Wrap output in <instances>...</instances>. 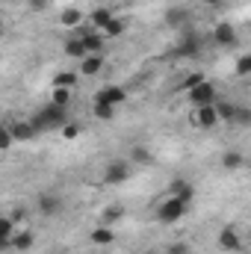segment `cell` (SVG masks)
Here are the masks:
<instances>
[{"label":"cell","mask_w":251,"mask_h":254,"mask_svg":"<svg viewBox=\"0 0 251 254\" xmlns=\"http://www.w3.org/2000/svg\"><path fill=\"white\" fill-rule=\"evenodd\" d=\"M60 24L68 27V30L80 27V24H83V12H80V9H65L63 15H60Z\"/></svg>","instance_id":"cell-20"},{"label":"cell","mask_w":251,"mask_h":254,"mask_svg":"<svg viewBox=\"0 0 251 254\" xmlns=\"http://www.w3.org/2000/svg\"><path fill=\"white\" fill-rule=\"evenodd\" d=\"M6 249H9V240H6V237H0V252H6Z\"/></svg>","instance_id":"cell-36"},{"label":"cell","mask_w":251,"mask_h":254,"mask_svg":"<svg viewBox=\"0 0 251 254\" xmlns=\"http://www.w3.org/2000/svg\"><path fill=\"white\" fill-rule=\"evenodd\" d=\"M92 113H95V119H98V122H110V119L116 116V107H110V104H95V107H92Z\"/></svg>","instance_id":"cell-25"},{"label":"cell","mask_w":251,"mask_h":254,"mask_svg":"<svg viewBox=\"0 0 251 254\" xmlns=\"http://www.w3.org/2000/svg\"><path fill=\"white\" fill-rule=\"evenodd\" d=\"M122 33H125V21H122V18H116V15H113V18L107 21V27L101 30V36H104V39H119Z\"/></svg>","instance_id":"cell-19"},{"label":"cell","mask_w":251,"mask_h":254,"mask_svg":"<svg viewBox=\"0 0 251 254\" xmlns=\"http://www.w3.org/2000/svg\"><path fill=\"white\" fill-rule=\"evenodd\" d=\"M33 231H18V234H12L9 237V249H15V252H30L33 249Z\"/></svg>","instance_id":"cell-12"},{"label":"cell","mask_w":251,"mask_h":254,"mask_svg":"<svg viewBox=\"0 0 251 254\" xmlns=\"http://www.w3.org/2000/svg\"><path fill=\"white\" fill-rule=\"evenodd\" d=\"M145 254H160V252H145Z\"/></svg>","instance_id":"cell-39"},{"label":"cell","mask_w":251,"mask_h":254,"mask_svg":"<svg viewBox=\"0 0 251 254\" xmlns=\"http://www.w3.org/2000/svg\"><path fill=\"white\" fill-rule=\"evenodd\" d=\"M30 6L39 12V9H45V6H48V0H30Z\"/></svg>","instance_id":"cell-35"},{"label":"cell","mask_w":251,"mask_h":254,"mask_svg":"<svg viewBox=\"0 0 251 254\" xmlns=\"http://www.w3.org/2000/svg\"><path fill=\"white\" fill-rule=\"evenodd\" d=\"M12 142H15V139H12L9 127H6V125H0V151H9V148H12Z\"/></svg>","instance_id":"cell-27"},{"label":"cell","mask_w":251,"mask_h":254,"mask_svg":"<svg viewBox=\"0 0 251 254\" xmlns=\"http://www.w3.org/2000/svg\"><path fill=\"white\" fill-rule=\"evenodd\" d=\"M12 234H15V222H12V219H3V216H0V237H6V240H9Z\"/></svg>","instance_id":"cell-30"},{"label":"cell","mask_w":251,"mask_h":254,"mask_svg":"<svg viewBox=\"0 0 251 254\" xmlns=\"http://www.w3.org/2000/svg\"><path fill=\"white\" fill-rule=\"evenodd\" d=\"M74 83H77V74H74V71H60V74L54 77V86H57V89H71Z\"/></svg>","instance_id":"cell-24"},{"label":"cell","mask_w":251,"mask_h":254,"mask_svg":"<svg viewBox=\"0 0 251 254\" xmlns=\"http://www.w3.org/2000/svg\"><path fill=\"white\" fill-rule=\"evenodd\" d=\"M101 68H104V57H101V54H92V57H83V60H80V71H83L86 77L98 74Z\"/></svg>","instance_id":"cell-14"},{"label":"cell","mask_w":251,"mask_h":254,"mask_svg":"<svg viewBox=\"0 0 251 254\" xmlns=\"http://www.w3.org/2000/svg\"><path fill=\"white\" fill-rule=\"evenodd\" d=\"M169 254H189V246L187 243H175V246L169 249Z\"/></svg>","instance_id":"cell-34"},{"label":"cell","mask_w":251,"mask_h":254,"mask_svg":"<svg viewBox=\"0 0 251 254\" xmlns=\"http://www.w3.org/2000/svg\"><path fill=\"white\" fill-rule=\"evenodd\" d=\"M80 45H83V51H86V57H92V54H101L104 51V36L98 33V30H80Z\"/></svg>","instance_id":"cell-4"},{"label":"cell","mask_w":251,"mask_h":254,"mask_svg":"<svg viewBox=\"0 0 251 254\" xmlns=\"http://www.w3.org/2000/svg\"><path fill=\"white\" fill-rule=\"evenodd\" d=\"M122 213H125L122 207H110V210L104 213V219H101V222H104V225H113V222H119V219H122Z\"/></svg>","instance_id":"cell-29"},{"label":"cell","mask_w":251,"mask_h":254,"mask_svg":"<svg viewBox=\"0 0 251 254\" xmlns=\"http://www.w3.org/2000/svg\"><path fill=\"white\" fill-rule=\"evenodd\" d=\"M187 207L189 204H184L181 198L172 195V198H166V201L157 207V219H160L163 225H175V222H181V219L187 216Z\"/></svg>","instance_id":"cell-2"},{"label":"cell","mask_w":251,"mask_h":254,"mask_svg":"<svg viewBox=\"0 0 251 254\" xmlns=\"http://www.w3.org/2000/svg\"><path fill=\"white\" fill-rule=\"evenodd\" d=\"M63 136H65V139H77V136H80V125L65 122V125H63Z\"/></svg>","instance_id":"cell-31"},{"label":"cell","mask_w":251,"mask_h":254,"mask_svg":"<svg viewBox=\"0 0 251 254\" xmlns=\"http://www.w3.org/2000/svg\"><path fill=\"white\" fill-rule=\"evenodd\" d=\"M68 101H71L68 89H54V98H51V104H57V107H68Z\"/></svg>","instance_id":"cell-26"},{"label":"cell","mask_w":251,"mask_h":254,"mask_svg":"<svg viewBox=\"0 0 251 254\" xmlns=\"http://www.w3.org/2000/svg\"><path fill=\"white\" fill-rule=\"evenodd\" d=\"M151 160H154V157H151L148 148H133V163H142V166H145V163H151Z\"/></svg>","instance_id":"cell-28"},{"label":"cell","mask_w":251,"mask_h":254,"mask_svg":"<svg viewBox=\"0 0 251 254\" xmlns=\"http://www.w3.org/2000/svg\"><path fill=\"white\" fill-rule=\"evenodd\" d=\"M113 15H116V12H113L110 6H101V9H95V12H92V27H95V30L101 33V30L107 27V21H110Z\"/></svg>","instance_id":"cell-18"},{"label":"cell","mask_w":251,"mask_h":254,"mask_svg":"<svg viewBox=\"0 0 251 254\" xmlns=\"http://www.w3.org/2000/svg\"><path fill=\"white\" fill-rule=\"evenodd\" d=\"M189 104L192 107H207V104H213L216 101V86L210 83V80H201L195 89H189Z\"/></svg>","instance_id":"cell-3"},{"label":"cell","mask_w":251,"mask_h":254,"mask_svg":"<svg viewBox=\"0 0 251 254\" xmlns=\"http://www.w3.org/2000/svg\"><path fill=\"white\" fill-rule=\"evenodd\" d=\"M68 119H65V107H57V104H48L45 110H39L36 116H33V130L39 133V130H57V127H63Z\"/></svg>","instance_id":"cell-1"},{"label":"cell","mask_w":251,"mask_h":254,"mask_svg":"<svg viewBox=\"0 0 251 254\" xmlns=\"http://www.w3.org/2000/svg\"><path fill=\"white\" fill-rule=\"evenodd\" d=\"M65 57H74V60H83V57H86V51H83V45H80L77 36L65 42Z\"/></svg>","instance_id":"cell-23"},{"label":"cell","mask_w":251,"mask_h":254,"mask_svg":"<svg viewBox=\"0 0 251 254\" xmlns=\"http://www.w3.org/2000/svg\"><path fill=\"white\" fill-rule=\"evenodd\" d=\"M127 178H130V163H125V160H116V163H110L107 166V172H104V181L107 184H125Z\"/></svg>","instance_id":"cell-5"},{"label":"cell","mask_w":251,"mask_h":254,"mask_svg":"<svg viewBox=\"0 0 251 254\" xmlns=\"http://www.w3.org/2000/svg\"><path fill=\"white\" fill-rule=\"evenodd\" d=\"M181 45H178V54L181 57H195L198 54V48H201V42H198V36L192 33V30H181Z\"/></svg>","instance_id":"cell-8"},{"label":"cell","mask_w":251,"mask_h":254,"mask_svg":"<svg viewBox=\"0 0 251 254\" xmlns=\"http://www.w3.org/2000/svg\"><path fill=\"white\" fill-rule=\"evenodd\" d=\"M249 71H251V57H240V60H237V74L246 77Z\"/></svg>","instance_id":"cell-33"},{"label":"cell","mask_w":251,"mask_h":254,"mask_svg":"<svg viewBox=\"0 0 251 254\" xmlns=\"http://www.w3.org/2000/svg\"><path fill=\"white\" fill-rule=\"evenodd\" d=\"M9 127V133H12V139L15 142H27V139H33L36 136V130L30 122H15V125H6Z\"/></svg>","instance_id":"cell-13"},{"label":"cell","mask_w":251,"mask_h":254,"mask_svg":"<svg viewBox=\"0 0 251 254\" xmlns=\"http://www.w3.org/2000/svg\"><path fill=\"white\" fill-rule=\"evenodd\" d=\"M172 195H175V198H181L184 204H189L195 192H192V187H189L187 181H175V184H172Z\"/></svg>","instance_id":"cell-22"},{"label":"cell","mask_w":251,"mask_h":254,"mask_svg":"<svg viewBox=\"0 0 251 254\" xmlns=\"http://www.w3.org/2000/svg\"><path fill=\"white\" fill-rule=\"evenodd\" d=\"M213 39H216V45H222V48H234V45H237V30H234L231 24H219L216 33H213Z\"/></svg>","instance_id":"cell-10"},{"label":"cell","mask_w":251,"mask_h":254,"mask_svg":"<svg viewBox=\"0 0 251 254\" xmlns=\"http://www.w3.org/2000/svg\"><path fill=\"white\" fill-rule=\"evenodd\" d=\"M222 166H225L228 172H237V169H243V166H246V160H243V154H240V151H228V154L222 157Z\"/></svg>","instance_id":"cell-21"},{"label":"cell","mask_w":251,"mask_h":254,"mask_svg":"<svg viewBox=\"0 0 251 254\" xmlns=\"http://www.w3.org/2000/svg\"><path fill=\"white\" fill-rule=\"evenodd\" d=\"M201 80H204V74H189L187 80L181 83V89H184V92H189V89H195V86H198Z\"/></svg>","instance_id":"cell-32"},{"label":"cell","mask_w":251,"mask_h":254,"mask_svg":"<svg viewBox=\"0 0 251 254\" xmlns=\"http://www.w3.org/2000/svg\"><path fill=\"white\" fill-rule=\"evenodd\" d=\"M0 33H3V18H0Z\"/></svg>","instance_id":"cell-38"},{"label":"cell","mask_w":251,"mask_h":254,"mask_svg":"<svg viewBox=\"0 0 251 254\" xmlns=\"http://www.w3.org/2000/svg\"><path fill=\"white\" fill-rule=\"evenodd\" d=\"M213 110H216L219 122H234V116H237V104H231V101H213Z\"/></svg>","instance_id":"cell-15"},{"label":"cell","mask_w":251,"mask_h":254,"mask_svg":"<svg viewBox=\"0 0 251 254\" xmlns=\"http://www.w3.org/2000/svg\"><path fill=\"white\" fill-rule=\"evenodd\" d=\"M63 210V198L57 195H39V213L42 216H57Z\"/></svg>","instance_id":"cell-11"},{"label":"cell","mask_w":251,"mask_h":254,"mask_svg":"<svg viewBox=\"0 0 251 254\" xmlns=\"http://www.w3.org/2000/svg\"><path fill=\"white\" fill-rule=\"evenodd\" d=\"M113 240H116V234H113L110 225H101V228L92 231V243L95 246H113Z\"/></svg>","instance_id":"cell-17"},{"label":"cell","mask_w":251,"mask_h":254,"mask_svg":"<svg viewBox=\"0 0 251 254\" xmlns=\"http://www.w3.org/2000/svg\"><path fill=\"white\" fill-rule=\"evenodd\" d=\"M127 92L122 86H104L98 95H95V104H110V107H119V104H125Z\"/></svg>","instance_id":"cell-6"},{"label":"cell","mask_w":251,"mask_h":254,"mask_svg":"<svg viewBox=\"0 0 251 254\" xmlns=\"http://www.w3.org/2000/svg\"><path fill=\"white\" fill-rule=\"evenodd\" d=\"M187 21H189L187 9H178V6H175V9H169V12H166V24H169V27H175V30L187 27Z\"/></svg>","instance_id":"cell-16"},{"label":"cell","mask_w":251,"mask_h":254,"mask_svg":"<svg viewBox=\"0 0 251 254\" xmlns=\"http://www.w3.org/2000/svg\"><path fill=\"white\" fill-rule=\"evenodd\" d=\"M195 125L204 127V130H213V127L219 125V116H216L213 104H207V107H195Z\"/></svg>","instance_id":"cell-7"},{"label":"cell","mask_w":251,"mask_h":254,"mask_svg":"<svg viewBox=\"0 0 251 254\" xmlns=\"http://www.w3.org/2000/svg\"><path fill=\"white\" fill-rule=\"evenodd\" d=\"M219 249H222V252H240V249H243L237 228H225V231L219 234Z\"/></svg>","instance_id":"cell-9"},{"label":"cell","mask_w":251,"mask_h":254,"mask_svg":"<svg viewBox=\"0 0 251 254\" xmlns=\"http://www.w3.org/2000/svg\"><path fill=\"white\" fill-rule=\"evenodd\" d=\"M204 3H210V6H216V3H219V0H204Z\"/></svg>","instance_id":"cell-37"}]
</instances>
